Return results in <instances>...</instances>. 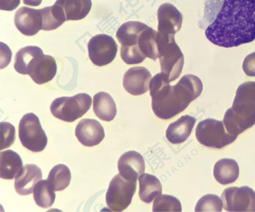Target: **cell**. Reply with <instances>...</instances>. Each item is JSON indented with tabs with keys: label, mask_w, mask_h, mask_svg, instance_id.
Returning a JSON list of instances; mask_svg holds the SVG:
<instances>
[{
	"label": "cell",
	"mask_w": 255,
	"mask_h": 212,
	"mask_svg": "<svg viewBox=\"0 0 255 212\" xmlns=\"http://www.w3.org/2000/svg\"><path fill=\"white\" fill-rule=\"evenodd\" d=\"M221 198L226 211L255 212V192L248 186L229 187Z\"/></svg>",
	"instance_id": "cell-8"
},
{
	"label": "cell",
	"mask_w": 255,
	"mask_h": 212,
	"mask_svg": "<svg viewBox=\"0 0 255 212\" xmlns=\"http://www.w3.org/2000/svg\"><path fill=\"white\" fill-rule=\"evenodd\" d=\"M145 168L143 157L135 151L124 153L118 162L119 174L128 180L137 181L138 177L144 173Z\"/></svg>",
	"instance_id": "cell-15"
},
{
	"label": "cell",
	"mask_w": 255,
	"mask_h": 212,
	"mask_svg": "<svg viewBox=\"0 0 255 212\" xmlns=\"http://www.w3.org/2000/svg\"><path fill=\"white\" fill-rule=\"evenodd\" d=\"M231 108L238 113H255V81L245 82L238 87Z\"/></svg>",
	"instance_id": "cell-16"
},
{
	"label": "cell",
	"mask_w": 255,
	"mask_h": 212,
	"mask_svg": "<svg viewBox=\"0 0 255 212\" xmlns=\"http://www.w3.org/2000/svg\"><path fill=\"white\" fill-rule=\"evenodd\" d=\"M92 98L87 93L56 98L51 104L52 114L62 121L72 122L84 115L90 108Z\"/></svg>",
	"instance_id": "cell-4"
},
{
	"label": "cell",
	"mask_w": 255,
	"mask_h": 212,
	"mask_svg": "<svg viewBox=\"0 0 255 212\" xmlns=\"http://www.w3.org/2000/svg\"><path fill=\"white\" fill-rule=\"evenodd\" d=\"M14 21L17 29L25 35H34L42 28V19L39 9L22 6L15 12Z\"/></svg>",
	"instance_id": "cell-11"
},
{
	"label": "cell",
	"mask_w": 255,
	"mask_h": 212,
	"mask_svg": "<svg viewBox=\"0 0 255 212\" xmlns=\"http://www.w3.org/2000/svg\"><path fill=\"white\" fill-rule=\"evenodd\" d=\"M136 188V181L128 180L119 173L113 178L106 195L108 207L114 212H122L130 205Z\"/></svg>",
	"instance_id": "cell-7"
},
{
	"label": "cell",
	"mask_w": 255,
	"mask_h": 212,
	"mask_svg": "<svg viewBox=\"0 0 255 212\" xmlns=\"http://www.w3.org/2000/svg\"><path fill=\"white\" fill-rule=\"evenodd\" d=\"M18 136L22 146L33 152L43 151L47 143V137L39 119L33 113H27L21 119Z\"/></svg>",
	"instance_id": "cell-6"
},
{
	"label": "cell",
	"mask_w": 255,
	"mask_h": 212,
	"mask_svg": "<svg viewBox=\"0 0 255 212\" xmlns=\"http://www.w3.org/2000/svg\"><path fill=\"white\" fill-rule=\"evenodd\" d=\"M196 119L191 116L183 115L170 124L166 131V137L172 144H180L185 141L191 133Z\"/></svg>",
	"instance_id": "cell-18"
},
{
	"label": "cell",
	"mask_w": 255,
	"mask_h": 212,
	"mask_svg": "<svg viewBox=\"0 0 255 212\" xmlns=\"http://www.w3.org/2000/svg\"><path fill=\"white\" fill-rule=\"evenodd\" d=\"M195 135L201 144L216 149H221L231 144L238 136L227 131L223 121L211 118L199 122Z\"/></svg>",
	"instance_id": "cell-5"
},
{
	"label": "cell",
	"mask_w": 255,
	"mask_h": 212,
	"mask_svg": "<svg viewBox=\"0 0 255 212\" xmlns=\"http://www.w3.org/2000/svg\"><path fill=\"white\" fill-rule=\"evenodd\" d=\"M15 139V130L13 125L7 122H0V148L6 149L12 145Z\"/></svg>",
	"instance_id": "cell-34"
},
{
	"label": "cell",
	"mask_w": 255,
	"mask_h": 212,
	"mask_svg": "<svg viewBox=\"0 0 255 212\" xmlns=\"http://www.w3.org/2000/svg\"><path fill=\"white\" fill-rule=\"evenodd\" d=\"M158 32L163 34H173L179 31L182 23V15L171 3L160 5L157 10Z\"/></svg>",
	"instance_id": "cell-13"
},
{
	"label": "cell",
	"mask_w": 255,
	"mask_h": 212,
	"mask_svg": "<svg viewBox=\"0 0 255 212\" xmlns=\"http://www.w3.org/2000/svg\"><path fill=\"white\" fill-rule=\"evenodd\" d=\"M87 47L91 61L98 66L106 65L112 62L118 51V46L114 39L106 34H99L92 37Z\"/></svg>",
	"instance_id": "cell-9"
},
{
	"label": "cell",
	"mask_w": 255,
	"mask_h": 212,
	"mask_svg": "<svg viewBox=\"0 0 255 212\" xmlns=\"http://www.w3.org/2000/svg\"><path fill=\"white\" fill-rule=\"evenodd\" d=\"M223 122L229 133L238 136L255 124V113L250 114L238 113L231 107L225 112Z\"/></svg>",
	"instance_id": "cell-19"
},
{
	"label": "cell",
	"mask_w": 255,
	"mask_h": 212,
	"mask_svg": "<svg viewBox=\"0 0 255 212\" xmlns=\"http://www.w3.org/2000/svg\"><path fill=\"white\" fill-rule=\"evenodd\" d=\"M213 174L216 181L220 184H232L239 177V167L237 162L233 159H222L215 163Z\"/></svg>",
	"instance_id": "cell-22"
},
{
	"label": "cell",
	"mask_w": 255,
	"mask_h": 212,
	"mask_svg": "<svg viewBox=\"0 0 255 212\" xmlns=\"http://www.w3.org/2000/svg\"><path fill=\"white\" fill-rule=\"evenodd\" d=\"M54 191L47 180H40L34 187L33 198L36 205L42 208L51 207L55 201Z\"/></svg>",
	"instance_id": "cell-30"
},
{
	"label": "cell",
	"mask_w": 255,
	"mask_h": 212,
	"mask_svg": "<svg viewBox=\"0 0 255 212\" xmlns=\"http://www.w3.org/2000/svg\"><path fill=\"white\" fill-rule=\"evenodd\" d=\"M24 4L32 6H36L39 5L42 0H22Z\"/></svg>",
	"instance_id": "cell-37"
},
{
	"label": "cell",
	"mask_w": 255,
	"mask_h": 212,
	"mask_svg": "<svg viewBox=\"0 0 255 212\" xmlns=\"http://www.w3.org/2000/svg\"><path fill=\"white\" fill-rule=\"evenodd\" d=\"M138 196L144 203H150L162 193V186L159 179L149 174H142L139 178Z\"/></svg>",
	"instance_id": "cell-24"
},
{
	"label": "cell",
	"mask_w": 255,
	"mask_h": 212,
	"mask_svg": "<svg viewBox=\"0 0 255 212\" xmlns=\"http://www.w3.org/2000/svg\"><path fill=\"white\" fill-rule=\"evenodd\" d=\"M55 3L62 8L66 21L84 18L92 7L91 0H57Z\"/></svg>",
	"instance_id": "cell-23"
},
{
	"label": "cell",
	"mask_w": 255,
	"mask_h": 212,
	"mask_svg": "<svg viewBox=\"0 0 255 212\" xmlns=\"http://www.w3.org/2000/svg\"><path fill=\"white\" fill-rule=\"evenodd\" d=\"M39 10L42 19V30H54L66 21L62 8L55 3L52 6H46Z\"/></svg>",
	"instance_id": "cell-28"
},
{
	"label": "cell",
	"mask_w": 255,
	"mask_h": 212,
	"mask_svg": "<svg viewBox=\"0 0 255 212\" xmlns=\"http://www.w3.org/2000/svg\"><path fill=\"white\" fill-rule=\"evenodd\" d=\"M139 48L147 57L155 60L159 57V33L150 27L140 33L138 40Z\"/></svg>",
	"instance_id": "cell-26"
},
{
	"label": "cell",
	"mask_w": 255,
	"mask_h": 212,
	"mask_svg": "<svg viewBox=\"0 0 255 212\" xmlns=\"http://www.w3.org/2000/svg\"><path fill=\"white\" fill-rule=\"evenodd\" d=\"M20 0H0V9L12 11L19 4Z\"/></svg>",
	"instance_id": "cell-36"
},
{
	"label": "cell",
	"mask_w": 255,
	"mask_h": 212,
	"mask_svg": "<svg viewBox=\"0 0 255 212\" xmlns=\"http://www.w3.org/2000/svg\"><path fill=\"white\" fill-rule=\"evenodd\" d=\"M75 136L84 146L93 147L100 144L105 137L104 128L94 119L81 120L75 129Z\"/></svg>",
	"instance_id": "cell-12"
},
{
	"label": "cell",
	"mask_w": 255,
	"mask_h": 212,
	"mask_svg": "<svg viewBox=\"0 0 255 212\" xmlns=\"http://www.w3.org/2000/svg\"><path fill=\"white\" fill-rule=\"evenodd\" d=\"M71 179V174L68 167L60 164L52 168L47 180L54 191H61L69 185Z\"/></svg>",
	"instance_id": "cell-29"
},
{
	"label": "cell",
	"mask_w": 255,
	"mask_h": 212,
	"mask_svg": "<svg viewBox=\"0 0 255 212\" xmlns=\"http://www.w3.org/2000/svg\"><path fill=\"white\" fill-rule=\"evenodd\" d=\"M93 111L99 119L108 122L114 119L117 111L112 97L104 91L99 92L94 96Z\"/></svg>",
	"instance_id": "cell-21"
},
{
	"label": "cell",
	"mask_w": 255,
	"mask_h": 212,
	"mask_svg": "<svg viewBox=\"0 0 255 212\" xmlns=\"http://www.w3.org/2000/svg\"><path fill=\"white\" fill-rule=\"evenodd\" d=\"M222 200L217 195L207 194L201 198L195 206V212H221Z\"/></svg>",
	"instance_id": "cell-32"
},
{
	"label": "cell",
	"mask_w": 255,
	"mask_h": 212,
	"mask_svg": "<svg viewBox=\"0 0 255 212\" xmlns=\"http://www.w3.org/2000/svg\"><path fill=\"white\" fill-rule=\"evenodd\" d=\"M242 67L247 75L255 77V52L249 54L245 57Z\"/></svg>",
	"instance_id": "cell-35"
},
{
	"label": "cell",
	"mask_w": 255,
	"mask_h": 212,
	"mask_svg": "<svg viewBox=\"0 0 255 212\" xmlns=\"http://www.w3.org/2000/svg\"><path fill=\"white\" fill-rule=\"evenodd\" d=\"M122 60L128 64L141 63L146 57L140 50L138 45L122 46L120 50Z\"/></svg>",
	"instance_id": "cell-33"
},
{
	"label": "cell",
	"mask_w": 255,
	"mask_h": 212,
	"mask_svg": "<svg viewBox=\"0 0 255 212\" xmlns=\"http://www.w3.org/2000/svg\"><path fill=\"white\" fill-rule=\"evenodd\" d=\"M151 78L150 72L145 67H131L124 75L123 86L125 89L132 95H142L148 90Z\"/></svg>",
	"instance_id": "cell-10"
},
{
	"label": "cell",
	"mask_w": 255,
	"mask_h": 212,
	"mask_svg": "<svg viewBox=\"0 0 255 212\" xmlns=\"http://www.w3.org/2000/svg\"><path fill=\"white\" fill-rule=\"evenodd\" d=\"M148 27V25L140 21H127L118 28L116 37L122 46L137 44L140 33Z\"/></svg>",
	"instance_id": "cell-25"
},
{
	"label": "cell",
	"mask_w": 255,
	"mask_h": 212,
	"mask_svg": "<svg viewBox=\"0 0 255 212\" xmlns=\"http://www.w3.org/2000/svg\"><path fill=\"white\" fill-rule=\"evenodd\" d=\"M153 212H181V205L175 197L168 195H160L155 198L153 205Z\"/></svg>",
	"instance_id": "cell-31"
},
{
	"label": "cell",
	"mask_w": 255,
	"mask_h": 212,
	"mask_svg": "<svg viewBox=\"0 0 255 212\" xmlns=\"http://www.w3.org/2000/svg\"><path fill=\"white\" fill-rule=\"evenodd\" d=\"M0 177L5 180L15 178L23 168L20 156L11 150L0 153Z\"/></svg>",
	"instance_id": "cell-20"
},
{
	"label": "cell",
	"mask_w": 255,
	"mask_h": 212,
	"mask_svg": "<svg viewBox=\"0 0 255 212\" xmlns=\"http://www.w3.org/2000/svg\"><path fill=\"white\" fill-rule=\"evenodd\" d=\"M42 53V49L36 46L30 45L21 48L15 56V70L20 74H28V68L33 60Z\"/></svg>",
	"instance_id": "cell-27"
},
{
	"label": "cell",
	"mask_w": 255,
	"mask_h": 212,
	"mask_svg": "<svg viewBox=\"0 0 255 212\" xmlns=\"http://www.w3.org/2000/svg\"><path fill=\"white\" fill-rule=\"evenodd\" d=\"M42 177L40 168L34 164H26L15 178V190L20 195H29L33 192L36 183L41 180Z\"/></svg>",
	"instance_id": "cell-17"
},
{
	"label": "cell",
	"mask_w": 255,
	"mask_h": 212,
	"mask_svg": "<svg viewBox=\"0 0 255 212\" xmlns=\"http://www.w3.org/2000/svg\"><path fill=\"white\" fill-rule=\"evenodd\" d=\"M205 14L206 38L230 48L255 39V0H207Z\"/></svg>",
	"instance_id": "cell-1"
},
{
	"label": "cell",
	"mask_w": 255,
	"mask_h": 212,
	"mask_svg": "<svg viewBox=\"0 0 255 212\" xmlns=\"http://www.w3.org/2000/svg\"><path fill=\"white\" fill-rule=\"evenodd\" d=\"M170 82L161 72L153 76L149 84L152 110L157 117L164 120L184 111L203 90L201 80L193 74L184 75L174 85H170Z\"/></svg>",
	"instance_id": "cell-2"
},
{
	"label": "cell",
	"mask_w": 255,
	"mask_h": 212,
	"mask_svg": "<svg viewBox=\"0 0 255 212\" xmlns=\"http://www.w3.org/2000/svg\"><path fill=\"white\" fill-rule=\"evenodd\" d=\"M158 33V58L161 72L167 75L171 82L180 75L184 65V56L175 42L174 35Z\"/></svg>",
	"instance_id": "cell-3"
},
{
	"label": "cell",
	"mask_w": 255,
	"mask_h": 212,
	"mask_svg": "<svg viewBox=\"0 0 255 212\" xmlns=\"http://www.w3.org/2000/svg\"><path fill=\"white\" fill-rule=\"evenodd\" d=\"M57 72V65L54 57L43 53L32 62L28 74L38 84H43L51 80Z\"/></svg>",
	"instance_id": "cell-14"
}]
</instances>
